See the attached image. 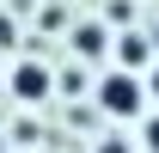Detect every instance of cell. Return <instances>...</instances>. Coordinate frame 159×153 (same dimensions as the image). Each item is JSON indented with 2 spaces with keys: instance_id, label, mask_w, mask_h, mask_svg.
<instances>
[{
  "instance_id": "ba28073f",
  "label": "cell",
  "mask_w": 159,
  "mask_h": 153,
  "mask_svg": "<svg viewBox=\"0 0 159 153\" xmlns=\"http://www.w3.org/2000/svg\"><path fill=\"white\" fill-rule=\"evenodd\" d=\"M6 43H12V19H0V49H6Z\"/></svg>"
},
{
  "instance_id": "277c9868",
  "label": "cell",
  "mask_w": 159,
  "mask_h": 153,
  "mask_svg": "<svg viewBox=\"0 0 159 153\" xmlns=\"http://www.w3.org/2000/svg\"><path fill=\"white\" fill-rule=\"evenodd\" d=\"M74 49H80V55H104V49H110V31H104V25H80V31H74Z\"/></svg>"
},
{
  "instance_id": "3957f363",
  "label": "cell",
  "mask_w": 159,
  "mask_h": 153,
  "mask_svg": "<svg viewBox=\"0 0 159 153\" xmlns=\"http://www.w3.org/2000/svg\"><path fill=\"white\" fill-rule=\"evenodd\" d=\"M116 43V61H122V74H135V67H153V43H147V31H122Z\"/></svg>"
},
{
  "instance_id": "8992f818",
  "label": "cell",
  "mask_w": 159,
  "mask_h": 153,
  "mask_svg": "<svg viewBox=\"0 0 159 153\" xmlns=\"http://www.w3.org/2000/svg\"><path fill=\"white\" fill-rule=\"evenodd\" d=\"M141 86H147V98H153V104H159V61H153V67H147V80H141Z\"/></svg>"
},
{
  "instance_id": "52a82bcc",
  "label": "cell",
  "mask_w": 159,
  "mask_h": 153,
  "mask_svg": "<svg viewBox=\"0 0 159 153\" xmlns=\"http://www.w3.org/2000/svg\"><path fill=\"white\" fill-rule=\"evenodd\" d=\"M147 153H159V110L147 116Z\"/></svg>"
},
{
  "instance_id": "7a4b0ae2",
  "label": "cell",
  "mask_w": 159,
  "mask_h": 153,
  "mask_svg": "<svg viewBox=\"0 0 159 153\" xmlns=\"http://www.w3.org/2000/svg\"><path fill=\"white\" fill-rule=\"evenodd\" d=\"M6 86H12V98H19V104H43V98H49V86H55V74H49L43 61H19Z\"/></svg>"
},
{
  "instance_id": "30bf717a",
  "label": "cell",
  "mask_w": 159,
  "mask_h": 153,
  "mask_svg": "<svg viewBox=\"0 0 159 153\" xmlns=\"http://www.w3.org/2000/svg\"><path fill=\"white\" fill-rule=\"evenodd\" d=\"M153 61H159V55H153Z\"/></svg>"
},
{
  "instance_id": "5b68a950",
  "label": "cell",
  "mask_w": 159,
  "mask_h": 153,
  "mask_svg": "<svg viewBox=\"0 0 159 153\" xmlns=\"http://www.w3.org/2000/svg\"><path fill=\"white\" fill-rule=\"evenodd\" d=\"M98 153H129V141H122V135H104V141H98Z\"/></svg>"
},
{
  "instance_id": "6da1fadb",
  "label": "cell",
  "mask_w": 159,
  "mask_h": 153,
  "mask_svg": "<svg viewBox=\"0 0 159 153\" xmlns=\"http://www.w3.org/2000/svg\"><path fill=\"white\" fill-rule=\"evenodd\" d=\"M98 104H104V116H141V110H147V86H141V74L110 67V74L98 80Z\"/></svg>"
},
{
  "instance_id": "9c48e42d",
  "label": "cell",
  "mask_w": 159,
  "mask_h": 153,
  "mask_svg": "<svg viewBox=\"0 0 159 153\" xmlns=\"http://www.w3.org/2000/svg\"><path fill=\"white\" fill-rule=\"evenodd\" d=\"M0 153H6V141H0Z\"/></svg>"
}]
</instances>
